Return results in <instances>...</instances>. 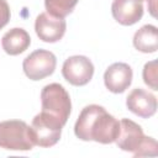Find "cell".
Wrapping results in <instances>:
<instances>
[{"mask_svg":"<svg viewBox=\"0 0 158 158\" xmlns=\"http://www.w3.org/2000/svg\"><path fill=\"white\" fill-rule=\"evenodd\" d=\"M63 123L54 116H51L43 111L37 114L30 126L32 141L35 146L49 148L54 146L62 135Z\"/></svg>","mask_w":158,"mask_h":158,"instance_id":"5b68a950","label":"cell"},{"mask_svg":"<svg viewBox=\"0 0 158 158\" xmlns=\"http://www.w3.org/2000/svg\"><path fill=\"white\" fill-rule=\"evenodd\" d=\"M31 44V37L23 28L15 27L7 31L1 38L2 49L10 56H17L25 52Z\"/></svg>","mask_w":158,"mask_h":158,"instance_id":"7c38bea8","label":"cell"},{"mask_svg":"<svg viewBox=\"0 0 158 158\" xmlns=\"http://www.w3.org/2000/svg\"><path fill=\"white\" fill-rule=\"evenodd\" d=\"M143 81L153 90H158V75H157V60L147 62L143 67Z\"/></svg>","mask_w":158,"mask_h":158,"instance_id":"9a60e30c","label":"cell"},{"mask_svg":"<svg viewBox=\"0 0 158 158\" xmlns=\"http://www.w3.org/2000/svg\"><path fill=\"white\" fill-rule=\"evenodd\" d=\"M115 142L120 149L131 152L135 157H156L158 154L157 141L144 136L142 127L130 118L120 121V131Z\"/></svg>","mask_w":158,"mask_h":158,"instance_id":"7a4b0ae2","label":"cell"},{"mask_svg":"<svg viewBox=\"0 0 158 158\" xmlns=\"http://www.w3.org/2000/svg\"><path fill=\"white\" fill-rule=\"evenodd\" d=\"M133 46L142 53H153L158 48V30L154 25H144L136 31Z\"/></svg>","mask_w":158,"mask_h":158,"instance_id":"4fadbf2b","label":"cell"},{"mask_svg":"<svg viewBox=\"0 0 158 158\" xmlns=\"http://www.w3.org/2000/svg\"><path fill=\"white\" fill-rule=\"evenodd\" d=\"M63 78L74 86L86 85L94 75V64L85 56H72L62 67Z\"/></svg>","mask_w":158,"mask_h":158,"instance_id":"52a82bcc","label":"cell"},{"mask_svg":"<svg viewBox=\"0 0 158 158\" xmlns=\"http://www.w3.org/2000/svg\"><path fill=\"white\" fill-rule=\"evenodd\" d=\"M41 105L43 112L57 117L63 125L67 123L72 111V101L63 85L58 83L46 85L41 91Z\"/></svg>","mask_w":158,"mask_h":158,"instance_id":"3957f363","label":"cell"},{"mask_svg":"<svg viewBox=\"0 0 158 158\" xmlns=\"http://www.w3.org/2000/svg\"><path fill=\"white\" fill-rule=\"evenodd\" d=\"M57 65L56 56L47 49H36L22 63L23 73L31 80H41L53 74Z\"/></svg>","mask_w":158,"mask_h":158,"instance_id":"8992f818","label":"cell"},{"mask_svg":"<svg viewBox=\"0 0 158 158\" xmlns=\"http://www.w3.org/2000/svg\"><path fill=\"white\" fill-rule=\"evenodd\" d=\"M138 1H141V2H142V1H144V0H138ZM146 1H149V0H146Z\"/></svg>","mask_w":158,"mask_h":158,"instance_id":"e0dca14e","label":"cell"},{"mask_svg":"<svg viewBox=\"0 0 158 158\" xmlns=\"http://www.w3.org/2000/svg\"><path fill=\"white\" fill-rule=\"evenodd\" d=\"M32 141L30 126L21 120L0 122V148L7 151H31Z\"/></svg>","mask_w":158,"mask_h":158,"instance_id":"277c9868","label":"cell"},{"mask_svg":"<svg viewBox=\"0 0 158 158\" xmlns=\"http://www.w3.org/2000/svg\"><path fill=\"white\" fill-rule=\"evenodd\" d=\"M114 19L123 25L132 26L143 16V5L138 0H114L111 5Z\"/></svg>","mask_w":158,"mask_h":158,"instance_id":"8fae6325","label":"cell"},{"mask_svg":"<svg viewBox=\"0 0 158 158\" xmlns=\"http://www.w3.org/2000/svg\"><path fill=\"white\" fill-rule=\"evenodd\" d=\"M79 0H44L46 10L54 17L64 19L75 7Z\"/></svg>","mask_w":158,"mask_h":158,"instance_id":"5bb4252c","label":"cell"},{"mask_svg":"<svg viewBox=\"0 0 158 158\" xmlns=\"http://www.w3.org/2000/svg\"><path fill=\"white\" fill-rule=\"evenodd\" d=\"M120 131V121L105 107L91 104L85 106L74 125V133L81 141H95L109 144L115 142Z\"/></svg>","mask_w":158,"mask_h":158,"instance_id":"6da1fadb","label":"cell"},{"mask_svg":"<svg viewBox=\"0 0 158 158\" xmlns=\"http://www.w3.org/2000/svg\"><path fill=\"white\" fill-rule=\"evenodd\" d=\"M132 68L127 63L117 62L111 64L104 73V83L106 89L114 94L123 93L132 83Z\"/></svg>","mask_w":158,"mask_h":158,"instance_id":"9c48e42d","label":"cell"},{"mask_svg":"<svg viewBox=\"0 0 158 158\" xmlns=\"http://www.w3.org/2000/svg\"><path fill=\"white\" fill-rule=\"evenodd\" d=\"M126 106L135 115L148 118L157 111V98L144 89L136 88L126 98Z\"/></svg>","mask_w":158,"mask_h":158,"instance_id":"30bf717a","label":"cell"},{"mask_svg":"<svg viewBox=\"0 0 158 158\" xmlns=\"http://www.w3.org/2000/svg\"><path fill=\"white\" fill-rule=\"evenodd\" d=\"M67 30L64 19L54 17L48 12H42L36 17L35 31L40 40L47 43H54L62 40Z\"/></svg>","mask_w":158,"mask_h":158,"instance_id":"ba28073f","label":"cell"},{"mask_svg":"<svg viewBox=\"0 0 158 158\" xmlns=\"http://www.w3.org/2000/svg\"><path fill=\"white\" fill-rule=\"evenodd\" d=\"M10 7L6 0H0V30L4 28L10 21Z\"/></svg>","mask_w":158,"mask_h":158,"instance_id":"2e32d148","label":"cell"}]
</instances>
